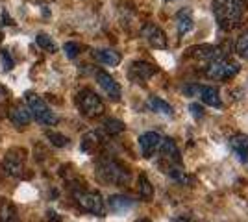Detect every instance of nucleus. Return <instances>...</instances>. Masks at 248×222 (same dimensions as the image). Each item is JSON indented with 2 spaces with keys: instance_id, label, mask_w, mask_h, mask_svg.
<instances>
[{
  "instance_id": "1",
  "label": "nucleus",
  "mask_w": 248,
  "mask_h": 222,
  "mask_svg": "<svg viewBox=\"0 0 248 222\" xmlns=\"http://www.w3.org/2000/svg\"><path fill=\"white\" fill-rule=\"evenodd\" d=\"M211 13L215 17L220 30H233L237 28L241 17H243V8L239 0H213L211 2Z\"/></svg>"
},
{
  "instance_id": "2",
  "label": "nucleus",
  "mask_w": 248,
  "mask_h": 222,
  "mask_svg": "<svg viewBox=\"0 0 248 222\" xmlns=\"http://www.w3.org/2000/svg\"><path fill=\"white\" fill-rule=\"evenodd\" d=\"M24 102H26V106H28V109L31 111V117L39 122V124H43V126H54V124H58V115L52 111L50 107H48V104L43 100L39 95H35V93H26L24 95Z\"/></svg>"
},
{
  "instance_id": "3",
  "label": "nucleus",
  "mask_w": 248,
  "mask_h": 222,
  "mask_svg": "<svg viewBox=\"0 0 248 222\" xmlns=\"http://www.w3.org/2000/svg\"><path fill=\"white\" fill-rule=\"evenodd\" d=\"M96 178L102 183H109V185H124L130 180V172L124 169L121 163L117 161H102L96 167Z\"/></svg>"
},
{
  "instance_id": "4",
  "label": "nucleus",
  "mask_w": 248,
  "mask_h": 222,
  "mask_svg": "<svg viewBox=\"0 0 248 222\" xmlns=\"http://www.w3.org/2000/svg\"><path fill=\"white\" fill-rule=\"evenodd\" d=\"M239 73V65L226 58H213L206 67V76L209 80H230Z\"/></svg>"
},
{
  "instance_id": "5",
  "label": "nucleus",
  "mask_w": 248,
  "mask_h": 222,
  "mask_svg": "<svg viewBox=\"0 0 248 222\" xmlns=\"http://www.w3.org/2000/svg\"><path fill=\"white\" fill-rule=\"evenodd\" d=\"M76 104H78L83 115L89 117V118L100 117L104 113V102L100 100V96L91 89H82L76 95Z\"/></svg>"
},
{
  "instance_id": "6",
  "label": "nucleus",
  "mask_w": 248,
  "mask_h": 222,
  "mask_svg": "<svg viewBox=\"0 0 248 222\" xmlns=\"http://www.w3.org/2000/svg\"><path fill=\"white\" fill-rule=\"evenodd\" d=\"M74 200L78 202V206L82 209L93 213L96 217L106 215V206H104L102 196L96 191H74Z\"/></svg>"
},
{
  "instance_id": "7",
  "label": "nucleus",
  "mask_w": 248,
  "mask_h": 222,
  "mask_svg": "<svg viewBox=\"0 0 248 222\" xmlns=\"http://www.w3.org/2000/svg\"><path fill=\"white\" fill-rule=\"evenodd\" d=\"M24 161H26V152L21 148H11L10 152L4 156L2 170L11 178H21L24 174Z\"/></svg>"
},
{
  "instance_id": "8",
  "label": "nucleus",
  "mask_w": 248,
  "mask_h": 222,
  "mask_svg": "<svg viewBox=\"0 0 248 222\" xmlns=\"http://www.w3.org/2000/svg\"><path fill=\"white\" fill-rule=\"evenodd\" d=\"M141 35H143V39H145L150 46H154V48H159V50H163L167 48V35L165 32L159 28V26H155L154 22H148L145 24L143 28H141Z\"/></svg>"
},
{
  "instance_id": "9",
  "label": "nucleus",
  "mask_w": 248,
  "mask_h": 222,
  "mask_svg": "<svg viewBox=\"0 0 248 222\" xmlns=\"http://www.w3.org/2000/svg\"><path fill=\"white\" fill-rule=\"evenodd\" d=\"M155 73H157V69H155L154 65L146 63V61H134V63L130 65L128 76H130L134 82H146V80H150Z\"/></svg>"
},
{
  "instance_id": "10",
  "label": "nucleus",
  "mask_w": 248,
  "mask_h": 222,
  "mask_svg": "<svg viewBox=\"0 0 248 222\" xmlns=\"http://www.w3.org/2000/svg\"><path fill=\"white\" fill-rule=\"evenodd\" d=\"M96 82H98V85L102 87V91L109 96L111 100H119V98H121V93H123V91H121V85L117 84L108 73L98 71V73H96Z\"/></svg>"
},
{
  "instance_id": "11",
  "label": "nucleus",
  "mask_w": 248,
  "mask_h": 222,
  "mask_svg": "<svg viewBox=\"0 0 248 222\" xmlns=\"http://www.w3.org/2000/svg\"><path fill=\"white\" fill-rule=\"evenodd\" d=\"M159 145H161V135L155 132H146L139 135V148L145 158H152V154L159 148Z\"/></svg>"
},
{
  "instance_id": "12",
  "label": "nucleus",
  "mask_w": 248,
  "mask_h": 222,
  "mask_svg": "<svg viewBox=\"0 0 248 222\" xmlns=\"http://www.w3.org/2000/svg\"><path fill=\"white\" fill-rule=\"evenodd\" d=\"M161 156L163 159L169 161V165H176V167H182V154H180V148L176 147V143L172 139H161Z\"/></svg>"
},
{
  "instance_id": "13",
  "label": "nucleus",
  "mask_w": 248,
  "mask_h": 222,
  "mask_svg": "<svg viewBox=\"0 0 248 222\" xmlns=\"http://www.w3.org/2000/svg\"><path fill=\"white\" fill-rule=\"evenodd\" d=\"M93 58L96 61L109 65V67H117L121 63V54L111 50V48H96V50H93Z\"/></svg>"
},
{
  "instance_id": "14",
  "label": "nucleus",
  "mask_w": 248,
  "mask_h": 222,
  "mask_svg": "<svg viewBox=\"0 0 248 222\" xmlns=\"http://www.w3.org/2000/svg\"><path fill=\"white\" fill-rule=\"evenodd\" d=\"M8 117L15 126H26L31 120V111L28 109V106H13Z\"/></svg>"
},
{
  "instance_id": "15",
  "label": "nucleus",
  "mask_w": 248,
  "mask_h": 222,
  "mask_svg": "<svg viewBox=\"0 0 248 222\" xmlns=\"http://www.w3.org/2000/svg\"><path fill=\"white\" fill-rule=\"evenodd\" d=\"M195 22H193V15H191V10L186 8V10H180L176 13V28H178V33L180 35H186L193 30Z\"/></svg>"
},
{
  "instance_id": "16",
  "label": "nucleus",
  "mask_w": 248,
  "mask_h": 222,
  "mask_svg": "<svg viewBox=\"0 0 248 222\" xmlns=\"http://www.w3.org/2000/svg\"><path fill=\"white\" fill-rule=\"evenodd\" d=\"M146 107L150 109V111H154V113H159V115L163 117H172L174 115V109L172 106L165 102V100H161L159 96H150L148 100H146Z\"/></svg>"
},
{
  "instance_id": "17",
  "label": "nucleus",
  "mask_w": 248,
  "mask_h": 222,
  "mask_svg": "<svg viewBox=\"0 0 248 222\" xmlns=\"http://www.w3.org/2000/svg\"><path fill=\"white\" fill-rule=\"evenodd\" d=\"M200 98H202V102L207 104V106L211 107H222V100H220V96H218V91L215 87H207V85H200Z\"/></svg>"
},
{
  "instance_id": "18",
  "label": "nucleus",
  "mask_w": 248,
  "mask_h": 222,
  "mask_svg": "<svg viewBox=\"0 0 248 222\" xmlns=\"http://www.w3.org/2000/svg\"><path fill=\"white\" fill-rule=\"evenodd\" d=\"M0 222H21L17 207L8 198H0Z\"/></svg>"
},
{
  "instance_id": "19",
  "label": "nucleus",
  "mask_w": 248,
  "mask_h": 222,
  "mask_svg": "<svg viewBox=\"0 0 248 222\" xmlns=\"http://www.w3.org/2000/svg\"><path fill=\"white\" fill-rule=\"evenodd\" d=\"M230 145L235 150V154L239 156L241 161H247L248 159V135H243V133H237L230 139Z\"/></svg>"
},
{
  "instance_id": "20",
  "label": "nucleus",
  "mask_w": 248,
  "mask_h": 222,
  "mask_svg": "<svg viewBox=\"0 0 248 222\" xmlns=\"http://www.w3.org/2000/svg\"><path fill=\"white\" fill-rule=\"evenodd\" d=\"M108 204H109V209L113 213H123L134 206V202L130 200L128 196H123V194H113V196H109Z\"/></svg>"
},
{
  "instance_id": "21",
  "label": "nucleus",
  "mask_w": 248,
  "mask_h": 222,
  "mask_svg": "<svg viewBox=\"0 0 248 222\" xmlns=\"http://www.w3.org/2000/svg\"><path fill=\"white\" fill-rule=\"evenodd\" d=\"M137 189H139V196H141L143 200H150V198L154 196V185L150 183V180L146 178L145 174L139 176V180H137Z\"/></svg>"
},
{
  "instance_id": "22",
  "label": "nucleus",
  "mask_w": 248,
  "mask_h": 222,
  "mask_svg": "<svg viewBox=\"0 0 248 222\" xmlns=\"http://www.w3.org/2000/svg\"><path fill=\"white\" fill-rule=\"evenodd\" d=\"M124 130H126V126H124L123 120H119V118H108L104 122V132L108 135H119V133H123Z\"/></svg>"
},
{
  "instance_id": "23",
  "label": "nucleus",
  "mask_w": 248,
  "mask_h": 222,
  "mask_svg": "<svg viewBox=\"0 0 248 222\" xmlns=\"http://www.w3.org/2000/svg\"><path fill=\"white\" fill-rule=\"evenodd\" d=\"M235 52H237L239 58L248 61V30L239 35L237 43H235Z\"/></svg>"
},
{
  "instance_id": "24",
  "label": "nucleus",
  "mask_w": 248,
  "mask_h": 222,
  "mask_svg": "<svg viewBox=\"0 0 248 222\" xmlns=\"http://www.w3.org/2000/svg\"><path fill=\"white\" fill-rule=\"evenodd\" d=\"M35 41H37V44L41 46L43 50H46V52H56V50H58L56 43L52 41V37L46 35V33H39V35L35 37Z\"/></svg>"
},
{
  "instance_id": "25",
  "label": "nucleus",
  "mask_w": 248,
  "mask_h": 222,
  "mask_svg": "<svg viewBox=\"0 0 248 222\" xmlns=\"http://www.w3.org/2000/svg\"><path fill=\"white\" fill-rule=\"evenodd\" d=\"M46 139L50 141L54 147H58V148H65L69 145V137H65L63 133H58V132H52V130L46 132Z\"/></svg>"
},
{
  "instance_id": "26",
  "label": "nucleus",
  "mask_w": 248,
  "mask_h": 222,
  "mask_svg": "<svg viewBox=\"0 0 248 222\" xmlns=\"http://www.w3.org/2000/svg\"><path fill=\"white\" fill-rule=\"evenodd\" d=\"M96 145H98V135L94 132H89V133H85L82 137V145L80 147H82L83 152H91Z\"/></svg>"
},
{
  "instance_id": "27",
  "label": "nucleus",
  "mask_w": 248,
  "mask_h": 222,
  "mask_svg": "<svg viewBox=\"0 0 248 222\" xmlns=\"http://www.w3.org/2000/svg\"><path fill=\"white\" fill-rule=\"evenodd\" d=\"M63 52H65V56L69 58V59H74L78 54H80V44H76V43L69 41L63 44Z\"/></svg>"
},
{
  "instance_id": "28",
  "label": "nucleus",
  "mask_w": 248,
  "mask_h": 222,
  "mask_svg": "<svg viewBox=\"0 0 248 222\" xmlns=\"http://www.w3.org/2000/svg\"><path fill=\"white\" fill-rule=\"evenodd\" d=\"M0 58H2L4 69H6V71H10L11 67H13V59L10 58V52H8V50H2V52H0Z\"/></svg>"
},
{
  "instance_id": "29",
  "label": "nucleus",
  "mask_w": 248,
  "mask_h": 222,
  "mask_svg": "<svg viewBox=\"0 0 248 222\" xmlns=\"http://www.w3.org/2000/svg\"><path fill=\"white\" fill-rule=\"evenodd\" d=\"M189 109H191V115L195 117V118H204V107L198 106V104H191L189 106Z\"/></svg>"
},
{
  "instance_id": "30",
  "label": "nucleus",
  "mask_w": 248,
  "mask_h": 222,
  "mask_svg": "<svg viewBox=\"0 0 248 222\" xmlns=\"http://www.w3.org/2000/svg\"><path fill=\"white\" fill-rule=\"evenodd\" d=\"M4 96H8V89L4 85H0V98H4Z\"/></svg>"
},
{
  "instance_id": "31",
  "label": "nucleus",
  "mask_w": 248,
  "mask_h": 222,
  "mask_svg": "<svg viewBox=\"0 0 248 222\" xmlns=\"http://www.w3.org/2000/svg\"><path fill=\"white\" fill-rule=\"evenodd\" d=\"M172 222H191V221H189L187 217H184V215H182V217H176V219Z\"/></svg>"
},
{
  "instance_id": "32",
  "label": "nucleus",
  "mask_w": 248,
  "mask_h": 222,
  "mask_svg": "<svg viewBox=\"0 0 248 222\" xmlns=\"http://www.w3.org/2000/svg\"><path fill=\"white\" fill-rule=\"evenodd\" d=\"M137 222H152V221H146V219H141V221H137Z\"/></svg>"
},
{
  "instance_id": "33",
  "label": "nucleus",
  "mask_w": 248,
  "mask_h": 222,
  "mask_svg": "<svg viewBox=\"0 0 248 222\" xmlns=\"http://www.w3.org/2000/svg\"><path fill=\"white\" fill-rule=\"evenodd\" d=\"M2 39H4V33L0 32V41H2Z\"/></svg>"
}]
</instances>
